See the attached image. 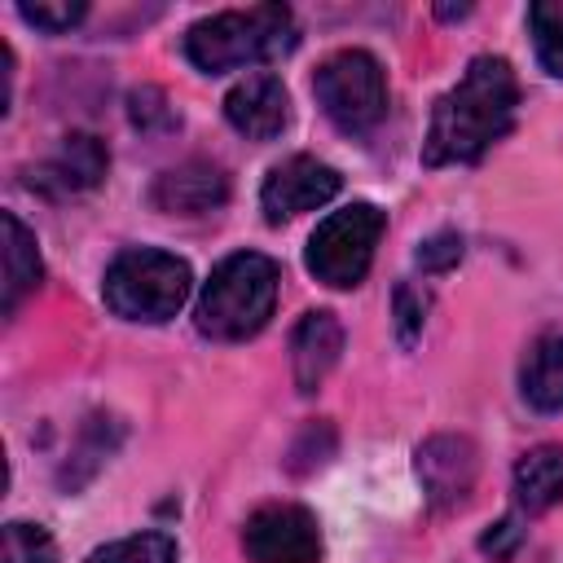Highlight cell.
I'll use <instances>...</instances> for the list:
<instances>
[{
  "label": "cell",
  "instance_id": "cell-10",
  "mask_svg": "<svg viewBox=\"0 0 563 563\" xmlns=\"http://www.w3.org/2000/svg\"><path fill=\"white\" fill-rule=\"evenodd\" d=\"M224 119L246 141H273L290 123V97L277 75H246L224 97Z\"/></svg>",
  "mask_w": 563,
  "mask_h": 563
},
{
  "label": "cell",
  "instance_id": "cell-8",
  "mask_svg": "<svg viewBox=\"0 0 563 563\" xmlns=\"http://www.w3.org/2000/svg\"><path fill=\"white\" fill-rule=\"evenodd\" d=\"M343 176L312 158V154H295V158H282L277 167H268L264 185H260V207H264V220L268 224H282V220H295L303 211H317L325 207L334 194H339Z\"/></svg>",
  "mask_w": 563,
  "mask_h": 563
},
{
  "label": "cell",
  "instance_id": "cell-22",
  "mask_svg": "<svg viewBox=\"0 0 563 563\" xmlns=\"http://www.w3.org/2000/svg\"><path fill=\"white\" fill-rule=\"evenodd\" d=\"M413 260H418V268L422 273H449L457 260H462V238L457 233H431L418 251H413Z\"/></svg>",
  "mask_w": 563,
  "mask_h": 563
},
{
  "label": "cell",
  "instance_id": "cell-16",
  "mask_svg": "<svg viewBox=\"0 0 563 563\" xmlns=\"http://www.w3.org/2000/svg\"><path fill=\"white\" fill-rule=\"evenodd\" d=\"M519 387H523V400L537 413H559L563 409V334L541 339L528 352V361L519 369Z\"/></svg>",
  "mask_w": 563,
  "mask_h": 563
},
{
  "label": "cell",
  "instance_id": "cell-7",
  "mask_svg": "<svg viewBox=\"0 0 563 563\" xmlns=\"http://www.w3.org/2000/svg\"><path fill=\"white\" fill-rule=\"evenodd\" d=\"M242 550L251 563H317L321 528H317L312 510H303L295 501H273L246 519Z\"/></svg>",
  "mask_w": 563,
  "mask_h": 563
},
{
  "label": "cell",
  "instance_id": "cell-14",
  "mask_svg": "<svg viewBox=\"0 0 563 563\" xmlns=\"http://www.w3.org/2000/svg\"><path fill=\"white\" fill-rule=\"evenodd\" d=\"M0 224H4V312H13V308L40 286L44 264H40V242H35V233H31L13 211H4Z\"/></svg>",
  "mask_w": 563,
  "mask_h": 563
},
{
  "label": "cell",
  "instance_id": "cell-17",
  "mask_svg": "<svg viewBox=\"0 0 563 563\" xmlns=\"http://www.w3.org/2000/svg\"><path fill=\"white\" fill-rule=\"evenodd\" d=\"M528 31H532L541 66L554 79H563V0H537L528 9Z\"/></svg>",
  "mask_w": 563,
  "mask_h": 563
},
{
  "label": "cell",
  "instance_id": "cell-3",
  "mask_svg": "<svg viewBox=\"0 0 563 563\" xmlns=\"http://www.w3.org/2000/svg\"><path fill=\"white\" fill-rule=\"evenodd\" d=\"M277 286H282L277 260H268L260 251H238L211 268L207 286L198 295L194 321L207 339H224V343L251 339L268 325Z\"/></svg>",
  "mask_w": 563,
  "mask_h": 563
},
{
  "label": "cell",
  "instance_id": "cell-24",
  "mask_svg": "<svg viewBox=\"0 0 563 563\" xmlns=\"http://www.w3.org/2000/svg\"><path fill=\"white\" fill-rule=\"evenodd\" d=\"M519 541H523V528H519V519H515V515H506V519H497V523L479 537V550H484V554H493V559H506Z\"/></svg>",
  "mask_w": 563,
  "mask_h": 563
},
{
  "label": "cell",
  "instance_id": "cell-1",
  "mask_svg": "<svg viewBox=\"0 0 563 563\" xmlns=\"http://www.w3.org/2000/svg\"><path fill=\"white\" fill-rule=\"evenodd\" d=\"M519 106V84L506 57H475L466 75L435 101L427 141H422V163L427 167H449V163H475L493 141H501L515 123Z\"/></svg>",
  "mask_w": 563,
  "mask_h": 563
},
{
  "label": "cell",
  "instance_id": "cell-23",
  "mask_svg": "<svg viewBox=\"0 0 563 563\" xmlns=\"http://www.w3.org/2000/svg\"><path fill=\"white\" fill-rule=\"evenodd\" d=\"M154 119H158L163 128L176 123V114L167 110V101H163L158 88H136V92H132V123H136V128H154Z\"/></svg>",
  "mask_w": 563,
  "mask_h": 563
},
{
  "label": "cell",
  "instance_id": "cell-2",
  "mask_svg": "<svg viewBox=\"0 0 563 563\" xmlns=\"http://www.w3.org/2000/svg\"><path fill=\"white\" fill-rule=\"evenodd\" d=\"M295 48V18L286 4H251V9H224L185 31V57L202 75L242 70L273 62Z\"/></svg>",
  "mask_w": 563,
  "mask_h": 563
},
{
  "label": "cell",
  "instance_id": "cell-6",
  "mask_svg": "<svg viewBox=\"0 0 563 563\" xmlns=\"http://www.w3.org/2000/svg\"><path fill=\"white\" fill-rule=\"evenodd\" d=\"M312 92L325 119L343 132H369L387 114V75L365 48L330 53L312 75Z\"/></svg>",
  "mask_w": 563,
  "mask_h": 563
},
{
  "label": "cell",
  "instance_id": "cell-13",
  "mask_svg": "<svg viewBox=\"0 0 563 563\" xmlns=\"http://www.w3.org/2000/svg\"><path fill=\"white\" fill-rule=\"evenodd\" d=\"M343 352V325L334 321V312H303L295 334H290V374H295V387L303 396H312L325 374L334 369Z\"/></svg>",
  "mask_w": 563,
  "mask_h": 563
},
{
  "label": "cell",
  "instance_id": "cell-4",
  "mask_svg": "<svg viewBox=\"0 0 563 563\" xmlns=\"http://www.w3.org/2000/svg\"><path fill=\"white\" fill-rule=\"evenodd\" d=\"M189 286H194V273L180 255L136 246L110 260L101 295L110 312L123 321H167L189 299Z\"/></svg>",
  "mask_w": 563,
  "mask_h": 563
},
{
  "label": "cell",
  "instance_id": "cell-11",
  "mask_svg": "<svg viewBox=\"0 0 563 563\" xmlns=\"http://www.w3.org/2000/svg\"><path fill=\"white\" fill-rule=\"evenodd\" d=\"M110 167V154L106 145L92 136V132H70L62 136V145L31 172V189H44L53 198H66V194H84L92 189Z\"/></svg>",
  "mask_w": 563,
  "mask_h": 563
},
{
  "label": "cell",
  "instance_id": "cell-9",
  "mask_svg": "<svg viewBox=\"0 0 563 563\" xmlns=\"http://www.w3.org/2000/svg\"><path fill=\"white\" fill-rule=\"evenodd\" d=\"M413 466H418V484H422L427 501L435 510H444V506L466 501V493L475 488L479 453L466 435H431L418 444Z\"/></svg>",
  "mask_w": 563,
  "mask_h": 563
},
{
  "label": "cell",
  "instance_id": "cell-18",
  "mask_svg": "<svg viewBox=\"0 0 563 563\" xmlns=\"http://www.w3.org/2000/svg\"><path fill=\"white\" fill-rule=\"evenodd\" d=\"M88 563H176V541L167 532H136L92 550Z\"/></svg>",
  "mask_w": 563,
  "mask_h": 563
},
{
  "label": "cell",
  "instance_id": "cell-21",
  "mask_svg": "<svg viewBox=\"0 0 563 563\" xmlns=\"http://www.w3.org/2000/svg\"><path fill=\"white\" fill-rule=\"evenodd\" d=\"M18 13H22V22H31L35 31H48V35H62V31H70L88 9L75 0H62V4H18Z\"/></svg>",
  "mask_w": 563,
  "mask_h": 563
},
{
  "label": "cell",
  "instance_id": "cell-12",
  "mask_svg": "<svg viewBox=\"0 0 563 563\" xmlns=\"http://www.w3.org/2000/svg\"><path fill=\"white\" fill-rule=\"evenodd\" d=\"M150 198L167 216H207V211H216L229 198V176L216 163L189 158L180 167H167L154 180V194Z\"/></svg>",
  "mask_w": 563,
  "mask_h": 563
},
{
  "label": "cell",
  "instance_id": "cell-19",
  "mask_svg": "<svg viewBox=\"0 0 563 563\" xmlns=\"http://www.w3.org/2000/svg\"><path fill=\"white\" fill-rule=\"evenodd\" d=\"M0 563H57V545L40 523H4L0 532Z\"/></svg>",
  "mask_w": 563,
  "mask_h": 563
},
{
  "label": "cell",
  "instance_id": "cell-15",
  "mask_svg": "<svg viewBox=\"0 0 563 563\" xmlns=\"http://www.w3.org/2000/svg\"><path fill=\"white\" fill-rule=\"evenodd\" d=\"M515 497L528 515H541L563 501V444H541L515 466Z\"/></svg>",
  "mask_w": 563,
  "mask_h": 563
},
{
  "label": "cell",
  "instance_id": "cell-5",
  "mask_svg": "<svg viewBox=\"0 0 563 563\" xmlns=\"http://www.w3.org/2000/svg\"><path fill=\"white\" fill-rule=\"evenodd\" d=\"M383 229H387V216L374 202H352L330 211L308 238V273L334 290L356 286L374 264V246Z\"/></svg>",
  "mask_w": 563,
  "mask_h": 563
},
{
  "label": "cell",
  "instance_id": "cell-20",
  "mask_svg": "<svg viewBox=\"0 0 563 563\" xmlns=\"http://www.w3.org/2000/svg\"><path fill=\"white\" fill-rule=\"evenodd\" d=\"M427 308H431V295L418 286V282H400L396 295H391V317H396V339L405 347L418 343L422 334V321H427Z\"/></svg>",
  "mask_w": 563,
  "mask_h": 563
}]
</instances>
